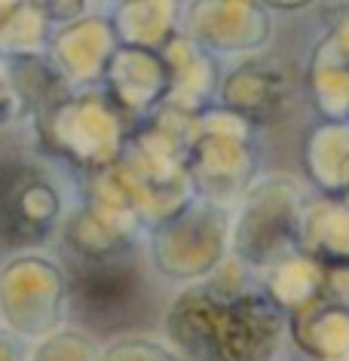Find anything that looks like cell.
I'll return each instance as SVG.
<instances>
[{"instance_id": "f1b7e54d", "label": "cell", "mask_w": 349, "mask_h": 361, "mask_svg": "<svg viewBox=\"0 0 349 361\" xmlns=\"http://www.w3.org/2000/svg\"><path fill=\"white\" fill-rule=\"evenodd\" d=\"M0 361H25V346L16 334L0 328Z\"/></svg>"}, {"instance_id": "cb8c5ba5", "label": "cell", "mask_w": 349, "mask_h": 361, "mask_svg": "<svg viewBox=\"0 0 349 361\" xmlns=\"http://www.w3.org/2000/svg\"><path fill=\"white\" fill-rule=\"evenodd\" d=\"M102 361H181V355L172 349H166V346H159L154 340L123 337L102 352Z\"/></svg>"}, {"instance_id": "ac0fdd59", "label": "cell", "mask_w": 349, "mask_h": 361, "mask_svg": "<svg viewBox=\"0 0 349 361\" xmlns=\"http://www.w3.org/2000/svg\"><path fill=\"white\" fill-rule=\"evenodd\" d=\"M111 25L123 47H138L150 52H166L178 34V6L169 0H126L116 4Z\"/></svg>"}, {"instance_id": "4fadbf2b", "label": "cell", "mask_w": 349, "mask_h": 361, "mask_svg": "<svg viewBox=\"0 0 349 361\" xmlns=\"http://www.w3.org/2000/svg\"><path fill=\"white\" fill-rule=\"evenodd\" d=\"M163 56L172 71V92L163 107L184 116H202L205 111H212L218 104V92L224 83L218 59L187 37L184 31L169 43Z\"/></svg>"}, {"instance_id": "7c38bea8", "label": "cell", "mask_w": 349, "mask_h": 361, "mask_svg": "<svg viewBox=\"0 0 349 361\" xmlns=\"http://www.w3.org/2000/svg\"><path fill=\"white\" fill-rule=\"evenodd\" d=\"M116 49L120 37L111 25V16H83L52 34L47 56L71 89L89 92L95 83H102L104 68Z\"/></svg>"}, {"instance_id": "5b68a950", "label": "cell", "mask_w": 349, "mask_h": 361, "mask_svg": "<svg viewBox=\"0 0 349 361\" xmlns=\"http://www.w3.org/2000/svg\"><path fill=\"white\" fill-rule=\"evenodd\" d=\"M230 214L224 205L196 200L175 218L150 230V260L157 273L175 282H205L230 248Z\"/></svg>"}, {"instance_id": "7a4b0ae2", "label": "cell", "mask_w": 349, "mask_h": 361, "mask_svg": "<svg viewBox=\"0 0 349 361\" xmlns=\"http://www.w3.org/2000/svg\"><path fill=\"white\" fill-rule=\"evenodd\" d=\"M40 147L74 171L95 178L123 159L132 123L104 92H74L34 120Z\"/></svg>"}, {"instance_id": "5bb4252c", "label": "cell", "mask_w": 349, "mask_h": 361, "mask_svg": "<svg viewBox=\"0 0 349 361\" xmlns=\"http://www.w3.org/2000/svg\"><path fill=\"white\" fill-rule=\"evenodd\" d=\"M288 334L310 361H349V312L331 297L288 315Z\"/></svg>"}, {"instance_id": "6da1fadb", "label": "cell", "mask_w": 349, "mask_h": 361, "mask_svg": "<svg viewBox=\"0 0 349 361\" xmlns=\"http://www.w3.org/2000/svg\"><path fill=\"white\" fill-rule=\"evenodd\" d=\"M288 315L239 269L178 294L166 315V334L181 361H273Z\"/></svg>"}, {"instance_id": "603a6c76", "label": "cell", "mask_w": 349, "mask_h": 361, "mask_svg": "<svg viewBox=\"0 0 349 361\" xmlns=\"http://www.w3.org/2000/svg\"><path fill=\"white\" fill-rule=\"evenodd\" d=\"M31 361H102V352L83 331H56L40 343Z\"/></svg>"}, {"instance_id": "2e32d148", "label": "cell", "mask_w": 349, "mask_h": 361, "mask_svg": "<svg viewBox=\"0 0 349 361\" xmlns=\"http://www.w3.org/2000/svg\"><path fill=\"white\" fill-rule=\"evenodd\" d=\"M300 251L328 269L349 267V200L319 196L303 209Z\"/></svg>"}, {"instance_id": "44dd1931", "label": "cell", "mask_w": 349, "mask_h": 361, "mask_svg": "<svg viewBox=\"0 0 349 361\" xmlns=\"http://www.w3.org/2000/svg\"><path fill=\"white\" fill-rule=\"evenodd\" d=\"M65 245L74 260H116L132 257L135 239L104 221L89 205H80L65 224Z\"/></svg>"}, {"instance_id": "4316f807", "label": "cell", "mask_w": 349, "mask_h": 361, "mask_svg": "<svg viewBox=\"0 0 349 361\" xmlns=\"http://www.w3.org/2000/svg\"><path fill=\"white\" fill-rule=\"evenodd\" d=\"M328 37H331V43H334L337 52L346 59V65H349V10H343L334 22H331Z\"/></svg>"}, {"instance_id": "e0dca14e", "label": "cell", "mask_w": 349, "mask_h": 361, "mask_svg": "<svg viewBox=\"0 0 349 361\" xmlns=\"http://www.w3.org/2000/svg\"><path fill=\"white\" fill-rule=\"evenodd\" d=\"M303 83L322 123H349V65L328 34L312 47Z\"/></svg>"}, {"instance_id": "ba28073f", "label": "cell", "mask_w": 349, "mask_h": 361, "mask_svg": "<svg viewBox=\"0 0 349 361\" xmlns=\"http://www.w3.org/2000/svg\"><path fill=\"white\" fill-rule=\"evenodd\" d=\"M145 300V276L132 257L116 260H71L68 303L83 324L114 331L129 322Z\"/></svg>"}, {"instance_id": "3957f363", "label": "cell", "mask_w": 349, "mask_h": 361, "mask_svg": "<svg viewBox=\"0 0 349 361\" xmlns=\"http://www.w3.org/2000/svg\"><path fill=\"white\" fill-rule=\"evenodd\" d=\"M257 166H261V153H257L252 123L218 104L196 116L187 171L200 200L227 209L230 200L245 196L255 187Z\"/></svg>"}, {"instance_id": "7402d4cb", "label": "cell", "mask_w": 349, "mask_h": 361, "mask_svg": "<svg viewBox=\"0 0 349 361\" xmlns=\"http://www.w3.org/2000/svg\"><path fill=\"white\" fill-rule=\"evenodd\" d=\"M49 16L43 4H0V56L6 61L47 56L52 43Z\"/></svg>"}, {"instance_id": "83f0119b", "label": "cell", "mask_w": 349, "mask_h": 361, "mask_svg": "<svg viewBox=\"0 0 349 361\" xmlns=\"http://www.w3.org/2000/svg\"><path fill=\"white\" fill-rule=\"evenodd\" d=\"M19 111H22V107H19V98H16L10 80L0 77V126H6Z\"/></svg>"}, {"instance_id": "277c9868", "label": "cell", "mask_w": 349, "mask_h": 361, "mask_svg": "<svg viewBox=\"0 0 349 361\" xmlns=\"http://www.w3.org/2000/svg\"><path fill=\"white\" fill-rule=\"evenodd\" d=\"M303 200L291 178H264L243 196V209L230 233V251L252 269H273L300 251Z\"/></svg>"}, {"instance_id": "484cf974", "label": "cell", "mask_w": 349, "mask_h": 361, "mask_svg": "<svg viewBox=\"0 0 349 361\" xmlns=\"http://www.w3.org/2000/svg\"><path fill=\"white\" fill-rule=\"evenodd\" d=\"M325 297H331V300L340 303L349 312V267L331 269V276H328V294Z\"/></svg>"}, {"instance_id": "8fae6325", "label": "cell", "mask_w": 349, "mask_h": 361, "mask_svg": "<svg viewBox=\"0 0 349 361\" xmlns=\"http://www.w3.org/2000/svg\"><path fill=\"white\" fill-rule=\"evenodd\" d=\"M218 107L243 116L255 129L282 123L294 111V83L276 65L252 59L224 74Z\"/></svg>"}, {"instance_id": "52a82bcc", "label": "cell", "mask_w": 349, "mask_h": 361, "mask_svg": "<svg viewBox=\"0 0 349 361\" xmlns=\"http://www.w3.org/2000/svg\"><path fill=\"white\" fill-rule=\"evenodd\" d=\"M68 303V273L40 255H19L0 273V312L25 337H52Z\"/></svg>"}, {"instance_id": "9a60e30c", "label": "cell", "mask_w": 349, "mask_h": 361, "mask_svg": "<svg viewBox=\"0 0 349 361\" xmlns=\"http://www.w3.org/2000/svg\"><path fill=\"white\" fill-rule=\"evenodd\" d=\"M303 171L322 196L349 200V123H319L303 138Z\"/></svg>"}, {"instance_id": "30bf717a", "label": "cell", "mask_w": 349, "mask_h": 361, "mask_svg": "<svg viewBox=\"0 0 349 361\" xmlns=\"http://www.w3.org/2000/svg\"><path fill=\"white\" fill-rule=\"evenodd\" d=\"M102 92L132 126L154 116L172 92V71L166 56L120 43L104 68Z\"/></svg>"}, {"instance_id": "9c48e42d", "label": "cell", "mask_w": 349, "mask_h": 361, "mask_svg": "<svg viewBox=\"0 0 349 361\" xmlns=\"http://www.w3.org/2000/svg\"><path fill=\"white\" fill-rule=\"evenodd\" d=\"M184 34L212 56L257 52L273 37L270 6L257 0H200L187 6Z\"/></svg>"}, {"instance_id": "d6986e66", "label": "cell", "mask_w": 349, "mask_h": 361, "mask_svg": "<svg viewBox=\"0 0 349 361\" xmlns=\"http://www.w3.org/2000/svg\"><path fill=\"white\" fill-rule=\"evenodd\" d=\"M328 276H331L328 267H322L319 260L298 251L288 260L267 269L264 291L285 315H294L328 294Z\"/></svg>"}, {"instance_id": "ffe728a7", "label": "cell", "mask_w": 349, "mask_h": 361, "mask_svg": "<svg viewBox=\"0 0 349 361\" xmlns=\"http://www.w3.org/2000/svg\"><path fill=\"white\" fill-rule=\"evenodd\" d=\"M6 80L19 98V107L25 114H31L34 120L59 102H65L68 95H74L65 77L59 74V68L49 61V56H25L6 61Z\"/></svg>"}, {"instance_id": "d4e9b609", "label": "cell", "mask_w": 349, "mask_h": 361, "mask_svg": "<svg viewBox=\"0 0 349 361\" xmlns=\"http://www.w3.org/2000/svg\"><path fill=\"white\" fill-rule=\"evenodd\" d=\"M43 10H47V16H49V22H65V25H71V22H77V19H83V10H86V4L83 0H65V4H43Z\"/></svg>"}, {"instance_id": "8992f818", "label": "cell", "mask_w": 349, "mask_h": 361, "mask_svg": "<svg viewBox=\"0 0 349 361\" xmlns=\"http://www.w3.org/2000/svg\"><path fill=\"white\" fill-rule=\"evenodd\" d=\"M61 218V193L28 159H0V248H31L52 236Z\"/></svg>"}]
</instances>
